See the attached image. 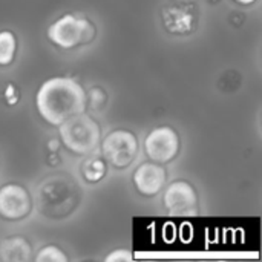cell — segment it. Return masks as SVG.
Returning <instances> with one entry per match:
<instances>
[{
    "instance_id": "30bf717a",
    "label": "cell",
    "mask_w": 262,
    "mask_h": 262,
    "mask_svg": "<svg viewBox=\"0 0 262 262\" xmlns=\"http://www.w3.org/2000/svg\"><path fill=\"white\" fill-rule=\"evenodd\" d=\"M163 20L170 32H187L192 28V14L183 8H167L163 12Z\"/></svg>"
},
{
    "instance_id": "6da1fadb",
    "label": "cell",
    "mask_w": 262,
    "mask_h": 262,
    "mask_svg": "<svg viewBox=\"0 0 262 262\" xmlns=\"http://www.w3.org/2000/svg\"><path fill=\"white\" fill-rule=\"evenodd\" d=\"M35 106L45 121L58 126L66 118L84 112L86 94L74 78L54 77L40 86L35 95Z\"/></svg>"
},
{
    "instance_id": "9a60e30c",
    "label": "cell",
    "mask_w": 262,
    "mask_h": 262,
    "mask_svg": "<svg viewBox=\"0 0 262 262\" xmlns=\"http://www.w3.org/2000/svg\"><path fill=\"white\" fill-rule=\"evenodd\" d=\"M5 97H6V100H8V103H9V104H14V103L17 101L18 95H17V92L14 91V86H12V84H9V86L6 88Z\"/></svg>"
},
{
    "instance_id": "9c48e42d",
    "label": "cell",
    "mask_w": 262,
    "mask_h": 262,
    "mask_svg": "<svg viewBox=\"0 0 262 262\" xmlns=\"http://www.w3.org/2000/svg\"><path fill=\"white\" fill-rule=\"evenodd\" d=\"M31 258V246L25 238L12 236L0 243V259L6 262H25Z\"/></svg>"
},
{
    "instance_id": "8fae6325",
    "label": "cell",
    "mask_w": 262,
    "mask_h": 262,
    "mask_svg": "<svg viewBox=\"0 0 262 262\" xmlns=\"http://www.w3.org/2000/svg\"><path fill=\"white\" fill-rule=\"evenodd\" d=\"M17 49L15 35L11 31L0 32V66H6L12 61Z\"/></svg>"
},
{
    "instance_id": "4fadbf2b",
    "label": "cell",
    "mask_w": 262,
    "mask_h": 262,
    "mask_svg": "<svg viewBox=\"0 0 262 262\" xmlns=\"http://www.w3.org/2000/svg\"><path fill=\"white\" fill-rule=\"evenodd\" d=\"M35 261L37 262H66L68 261V256L55 246H48V247H43L38 255L35 256Z\"/></svg>"
},
{
    "instance_id": "277c9868",
    "label": "cell",
    "mask_w": 262,
    "mask_h": 262,
    "mask_svg": "<svg viewBox=\"0 0 262 262\" xmlns=\"http://www.w3.org/2000/svg\"><path fill=\"white\" fill-rule=\"evenodd\" d=\"M137 138L129 130H114L103 141V155L114 167H126L137 155Z\"/></svg>"
},
{
    "instance_id": "5b68a950",
    "label": "cell",
    "mask_w": 262,
    "mask_h": 262,
    "mask_svg": "<svg viewBox=\"0 0 262 262\" xmlns=\"http://www.w3.org/2000/svg\"><path fill=\"white\" fill-rule=\"evenodd\" d=\"M147 157L155 163H167L177 154L180 147L178 135L172 127L161 126L154 129L144 141Z\"/></svg>"
},
{
    "instance_id": "ba28073f",
    "label": "cell",
    "mask_w": 262,
    "mask_h": 262,
    "mask_svg": "<svg viewBox=\"0 0 262 262\" xmlns=\"http://www.w3.org/2000/svg\"><path fill=\"white\" fill-rule=\"evenodd\" d=\"M134 183L143 195H157L166 183V170L160 164L144 163L134 173Z\"/></svg>"
},
{
    "instance_id": "5bb4252c",
    "label": "cell",
    "mask_w": 262,
    "mask_h": 262,
    "mask_svg": "<svg viewBox=\"0 0 262 262\" xmlns=\"http://www.w3.org/2000/svg\"><path fill=\"white\" fill-rule=\"evenodd\" d=\"M130 259H132V255L127 250H115V252H112L111 255L106 256V261L107 262L130 261Z\"/></svg>"
},
{
    "instance_id": "2e32d148",
    "label": "cell",
    "mask_w": 262,
    "mask_h": 262,
    "mask_svg": "<svg viewBox=\"0 0 262 262\" xmlns=\"http://www.w3.org/2000/svg\"><path fill=\"white\" fill-rule=\"evenodd\" d=\"M236 2H239V3H243V5H250V3H253L255 0H236Z\"/></svg>"
},
{
    "instance_id": "7a4b0ae2",
    "label": "cell",
    "mask_w": 262,
    "mask_h": 262,
    "mask_svg": "<svg viewBox=\"0 0 262 262\" xmlns=\"http://www.w3.org/2000/svg\"><path fill=\"white\" fill-rule=\"evenodd\" d=\"M58 126L63 144L74 154H89L100 143V127L84 112L66 118Z\"/></svg>"
},
{
    "instance_id": "52a82bcc",
    "label": "cell",
    "mask_w": 262,
    "mask_h": 262,
    "mask_svg": "<svg viewBox=\"0 0 262 262\" xmlns=\"http://www.w3.org/2000/svg\"><path fill=\"white\" fill-rule=\"evenodd\" d=\"M31 210V198L18 184H6L0 189V215L8 220H20Z\"/></svg>"
},
{
    "instance_id": "7c38bea8",
    "label": "cell",
    "mask_w": 262,
    "mask_h": 262,
    "mask_svg": "<svg viewBox=\"0 0 262 262\" xmlns=\"http://www.w3.org/2000/svg\"><path fill=\"white\" fill-rule=\"evenodd\" d=\"M104 170H106V167H104L103 161L98 160V158L88 160L84 163V166H83V175H84V178L88 181H92V183L100 181L103 178V175H104Z\"/></svg>"
},
{
    "instance_id": "3957f363",
    "label": "cell",
    "mask_w": 262,
    "mask_h": 262,
    "mask_svg": "<svg viewBox=\"0 0 262 262\" xmlns=\"http://www.w3.org/2000/svg\"><path fill=\"white\" fill-rule=\"evenodd\" d=\"M94 35V26L89 20L66 14L48 28V38L60 48H74L86 43Z\"/></svg>"
},
{
    "instance_id": "8992f818",
    "label": "cell",
    "mask_w": 262,
    "mask_h": 262,
    "mask_svg": "<svg viewBox=\"0 0 262 262\" xmlns=\"http://www.w3.org/2000/svg\"><path fill=\"white\" fill-rule=\"evenodd\" d=\"M164 207L173 216L196 215L198 201L193 187L186 181L172 183L164 192Z\"/></svg>"
}]
</instances>
